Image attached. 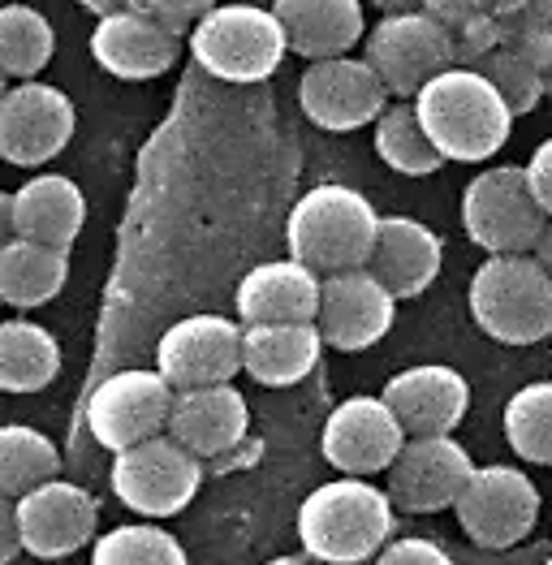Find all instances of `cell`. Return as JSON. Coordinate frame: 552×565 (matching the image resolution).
Instances as JSON below:
<instances>
[{
  "label": "cell",
  "mask_w": 552,
  "mask_h": 565,
  "mask_svg": "<svg viewBox=\"0 0 552 565\" xmlns=\"http://www.w3.org/2000/svg\"><path fill=\"white\" fill-rule=\"evenodd\" d=\"M237 320L251 324H316L320 316V273L298 259H273L251 268L237 294Z\"/></svg>",
  "instance_id": "20"
},
{
  "label": "cell",
  "mask_w": 552,
  "mask_h": 565,
  "mask_svg": "<svg viewBox=\"0 0 552 565\" xmlns=\"http://www.w3.org/2000/svg\"><path fill=\"white\" fill-rule=\"evenodd\" d=\"M13 237V194L0 190V246Z\"/></svg>",
  "instance_id": "42"
},
{
  "label": "cell",
  "mask_w": 552,
  "mask_h": 565,
  "mask_svg": "<svg viewBox=\"0 0 552 565\" xmlns=\"http://www.w3.org/2000/svg\"><path fill=\"white\" fill-rule=\"evenodd\" d=\"M83 9H92L95 18H108V13H117V9H126V4H135V0H78Z\"/></svg>",
  "instance_id": "43"
},
{
  "label": "cell",
  "mask_w": 552,
  "mask_h": 565,
  "mask_svg": "<svg viewBox=\"0 0 552 565\" xmlns=\"http://www.w3.org/2000/svg\"><path fill=\"white\" fill-rule=\"evenodd\" d=\"M380 397L389 402L406 436H454L470 406V384L445 363H423L397 372Z\"/></svg>",
  "instance_id": "19"
},
{
  "label": "cell",
  "mask_w": 552,
  "mask_h": 565,
  "mask_svg": "<svg viewBox=\"0 0 552 565\" xmlns=\"http://www.w3.org/2000/svg\"><path fill=\"white\" fill-rule=\"evenodd\" d=\"M470 320L501 345L552 337V277L535 255H488L470 277Z\"/></svg>",
  "instance_id": "4"
},
{
  "label": "cell",
  "mask_w": 552,
  "mask_h": 565,
  "mask_svg": "<svg viewBox=\"0 0 552 565\" xmlns=\"http://www.w3.org/2000/svg\"><path fill=\"white\" fill-rule=\"evenodd\" d=\"M61 372V345L35 320H0V393H40Z\"/></svg>",
  "instance_id": "27"
},
{
  "label": "cell",
  "mask_w": 552,
  "mask_h": 565,
  "mask_svg": "<svg viewBox=\"0 0 552 565\" xmlns=\"http://www.w3.org/2000/svg\"><path fill=\"white\" fill-rule=\"evenodd\" d=\"M522 173H527V186H531V194H535L540 212L552 221V139H544L535 151H531V160L522 164Z\"/></svg>",
  "instance_id": "37"
},
{
  "label": "cell",
  "mask_w": 552,
  "mask_h": 565,
  "mask_svg": "<svg viewBox=\"0 0 552 565\" xmlns=\"http://www.w3.org/2000/svg\"><path fill=\"white\" fill-rule=\"evenodd\" d=\"M393 522L389 492L363 483V475H341L298 505V540L311 562L359 565L389 544Z\"/></svg>",
  "instance_id": "2"
},
{
  "label": "cell",
  "mask_w": 552,
  "mask_h": 565,
  "mask_svg": "<svg viewBox=\"0 0 552 565\" xmlns=\"http://www.w3.org/2000/svg\"><path fill=\"white\" fill-rule=\"evenodd\" d=\"M92 565H190L185 548L156 522H126L99 535Z\"/></svg>",
  "instance_id": "32"
},
{
  "label": "cell",
  "mask_w": 552,
  "mask_h": 565,
  "mask_svg": "<svg viewBox=\"0 0 552 565\" xmlns=\"http://www.w3.org/2000/svg\"><path fill=\"white\" fill-rule=\"evenodd\" d=\"M371 565H454V557H449L436 540H418V535H411V540H393V544H384Z\"/></svg>",
  "instance_id": "36"
},
{
  "label": "cell",
  "mask_w": 552,
  "mask_h": 565,
  "mask_svg": "<svg viewBox=\"0 0 552 565\" xmlns=\"http://www.w3.org/2000/svg\"><path fill=\"white\" fill-rule=\"evenodd\" d=\"M142 9H151V13H160V18H169V22H199L208 9H216V0H138Z\"/></svg>",
  "instance_id": "39"
},
{
  "label": "cell",
  "mask_w": 552,
  "mask_h": 565,
  "mask_svg": "<svg viewBox=\"0 0 552 565\" xmlns=\"http://www.w3.org/2000/svg\"><path fill=\"white\" fill-rule=\"evenodd\" d=\"M518 13H527L535 26L552 31V0H527V9H518Z\"/></svg>",
  "instance_id": "41"
},
{
  "label": "cell",
  "mask_w": 552,
  "mask_h": 565,
  "mask_svg": "<svg viewBox=\"0 0 552 565\" xmlns=\"http://www.w3.org/2000/svg\"><path fill=\"white\" fill-rule=\"evenodd\" d=\"M375 230H380V212L368 203V194L323 182L294 203L285 242H289V259L328 277L346 268H368Z\"/></svg>",
  "instance_id": "3"
},
{
  "label": "cell",
  "mask_w": 552,
  "mask_h": 565,
  "mask_svg": "<svg viewBox=\"0 0 552 565\" xmlns=\"http://www.w3.org/2000/svg\"><path fill=\"white\" fill-rule=\"evenodd\" d=\"M156 372L178 388L230 384L242 372V329L225 316L178 320L156 345Z\"/></svg>",
  "instance_id": "17"
},
{
  "label": "cell",
  "mask_w": 552,
  "mask_h": 565,
  "mask_svg": "<svg viewBox=\"0 0 552 565\" xmlns=\"http://www.w3.org/2000/svg\"><path fill=\"white\" fill-rule=\"evenodd\" d=\"M320 350L316 324H251L242 329V372L264 388H289L316 372Z\"/></svg>",
  "instance_id": "25"
},
{
  "label": "cell",
  "mask_w": 552,
  "mask_h": 565,
  "mask_svg": "<svg viewBox=\"0 0 552 565\" xmlns=\"http://www.w3.org/2000/svg\"><path fill=\"white\" fill-rule=\"evenodd\" d=\"M375 156L402 178H427L445 164V156L432 147L427 130L418 126L414 104H389L375 117Z\"/></svg>",
  "instance_id": "29"
},
{
  "label": "cell",
  "mask_w": 552,
  "mask_h": 565,
  "mask_svg": "<svg viewBox=\"0 0 552 565\" xmlns=\"http://www.w3.org/2000/svg\"><path fill=\"white\" fill-rule=\"evenodd\" d=\"M113 492L138 519H173L194 501L203 483V458H194L173 436H151L117 454Z\"/></svg>",
  "instance_id": "7"
},
{
  "label": "cell",
  "mask_w": 552,
  "mask_h": 565,
  "mask_svg": "<svg viewBox=\"0 0 552 565\" xmlns=\"http://www.w3.org/2000/svg\"><path fill=\"white\" fill-rule=\"evenodd\" d=\"M440 259H445V246L423 221H414V216H380L368 268L384 281V289L393 298H418L427 285L440 277Z\"/></svg>",
  "instance_id": "22"
},
{
  "label": "cell",
  "mask_w": 552,
  "mask_h": 565,
  "mask_svg": "<svg viewBox=\"0 0 552 565\" xmlns=\"http://www.w3.org/2000/svg\"><path fill=\"white\" fill-rule=\"evenodd\" d=\"M56 52V35L40 9L31 4H0V74L4 78H40Z\"/></svg>",
  "instance_id": "28"
},
{
  "label": "cell",
  "mask_w": 552,
  "mask_h": 565,
  "mask_svg": "<svg viewBox=\"0 0 552 565\" xmlns=\"http://www.w3.org/2000/svg\"><path fill=\"white\" fill-rule=\"evenodd\" d=\"M273 13L285 26L289 52L307 61L350 56V47L368 35L363 0H276Z\"/></svg>",
  "instance_id": "23"
},
{
  "label": "cell",
  "mask_w": 552,
  "mask_h": 565,
  "mask_svg": "<svg viewBox=\"0 0 552 565\" xmlns=\"http://www.w3.org/2000/svg\"><path fill=\"white\" fill-rule=\"evenodd\" d=\"M506 440L522 462L552 467V380L522 384L506 402Z\"/></svg>",
  "instance_id": "31"
},
{
  "label": "cell",
  "mask_w": 552,
  "mask_h": 565,
  "mask_svg": "<svg viewBox=\"0 0 552 565\" xmlns=\"http://www.w3.org/2000/svg\"><path fill=\"white\" fill-rule=\"evenodd\" d=\"M380 13H406V9H423V0H371Z\"/></svg>",
  "instance_id": "45"
},
{
  "label": "cell",
  "mask_w": 552,
  "mask_h": 565,
  "mask_svg": "<svg viewBox=\"0 0 552 565\" xmlns=\"http://www.w3.org/2000/svg\"><path fill=\"white\" fill-rule=\"evenodd\" d=\"M99 505L87 488L65 483V479H47L40 488L18 497V535H22V553L56 562L70 557L78 548H87L95 535Z\"/></svg>",
  "instance_id": "16"
},
{
  "label": "cell",
  "mask_w": 552,
  "mask_h": 565,
  "mask_svg": "<svg viewBox=\"0 0 552 565\" xmlns=\"http://www.w3.org/2000/svg\"><path fill=\"white\" fill-rule=\"evenodd\" d=\"M246 397L233 384H199L173 393L169 436L194 458H221L246 436Z\"/></svg>",
  "instance_id": "21"
},
{
  "label": "cell",
  "mask_w": 552,
  "mask_h": 565,
  "mask_svg": "<svg viewBox=\"0 0 552 565\" xmlns=\"http://www.w3.org/2000/svg\"><path fill=\"white\" fill-rule=\"evenodd\" d=\"M74 104L61 87L22 78L0 92V160L18 169H40L74 139Z\"/></svg>",
  "instance_id": "10"
},
{
  "label": "cell",
  "mask_w": 552,
  "mask_h": 565,
  "mask_svg": "<svg viewBox=\"0 0 552 565\" xmlns=\"http://www.w3.org/2000/svg\"><path fill=\"white\" fill-rule=\"evenodd\" d=\"M423 9L454 31V26L479 18V13H497V0H423Z\"/></svg>",
  "instance_id": "38"
},
{
  "label": "cell",
  "mask_w": 552,
  "mask_h": 565,
  "mask_svg": "<svg viewBox=\"0 0 552 565\" xmlns=\"http://www.w3.org/2000/svg\"><path fill=\"white\" fill-rule=\"evenodd\" d=\"M531 255H535V259H540V264L549 268V277H552V225L544 230V237L535 242V250H531Z\"/></svg>",
  "instance_id": "44"
},
{
  "label": "cell",
  "mask_w": 552,
  "mask_h": 565,
  "mask_svg": "<svg viewBox=\"0 0 552 565\" xmlns=\"http://www.w3.org/2000/svg\"><path fill=\"white\" fill-rule=\"evenodd\" d=\"M406 431L397 424V415L389 411L384 397H346L328 424H323L320 449L328 467L341 475H380L393 467V458L402 454Z\"/></svg>",
  "instance_id": "18"
},
{
  "label": "cell",
  "mask_w": 552,
  "mask_h": 565,
  "mask_svg": "<svg viewBox=\"0 0 552 565\" xmlns=\"http://www.w3.org/2000/svg\"><path fill=\"white\" fill-rule=\"evenodd\" d=\"M418 126L445 160L479 164L492 160L509 142L513 113L501 92L470 65H449L414 95Z\"/></svg>",
  "instance_id": "1"
},
{
  "label": "cell",
  "mask_w": 552,
  "mask_h": 565,
  "mask_svg": "<svg viewBox=\"0 0 552 565\" xmlns=\"http://www.w3.org/2000/svg\"><path fill=\"white\" fill-rule=\"evenodd\" d=\"M368 65L380 74L389 95L414 99L423 83L454 65V35L427 9L380 13L375 31L368 35Z\"/></svg>",
  "instance_id": "8"
},
{
  "label": "cell",
  "mask_w": 552,
  "mask_h": 565,
  "mask_svg": "<svg viewBox=\"0 0 552 565\" xmlns=\"http://www.w3.org/2000/svg\"><path fill=\"white\" fill-rule=\"evenodd\" d=\"M70 281V250L31 237H9L0 246V302L13 311H35L52 302Z\"/></svg>",
  "instance_id": "26"
},
{
  "label": "cell",
  "mask_w": 552,
  "mask_h": 565,
  "mask_svg": "<svg viewBox=\"0 0 552 565\" xmlns=\"http://www.w3.org/2000/svg\"><path fill=\"white\" fill-rule=\"evenodd\" d=\"M298 104L311 126L332 130V135H350V130L375 126V117L389 108V87L368 65V56L363 61L328 56V61H311L302 70Z\"/></svg>",
  "instance_id": "11"
},
{
  "label": "cell",
  "mask_w": 552,
  "mask_h": 565,
  "mask_svg": "<svg viewBox=\"0 0 552 565\" xmlns=\"http://www.w3.org/2000/svg\"><path fill=\"white\" fill-rule=\"evenodd\" d=\"M449 35H454V65H470L475 70L488 52L501 47V18L497 13H479V18L454 26Z\"/></svg>",
  "instance_id": "35"
},
{
  "label": "cell",
  "mask_w": 552,
  "mask_h": 565,
  "mask_svg": "<svg viewBox=\"0 0 552 565\" xmlns=\"http://www.w3.org/2000/svg\"><path fill=\"white\" fill-rule=\"evenodd\" d=\"M0 92H4V74H0Z\"/></svg>",
  "instance_id": "49"
},
{
  "label": "cell",
  "mask_w": 552,
  "mask_h": 565,
  "mask_svg": "<svg viewBox=\"0 0 552 565\" xmlns=\"http://www.w3.org/2000/svg\"><path fill=\"white\" fill-rule=\"evenodd\" d=\"M185 26L142 9V4H126L108 18H95L92 31V56L95 65L113 78L126 83H147L160 78L164 70H173L178 52H182Z\"/></svg>",
  "instance_id": "13"
},
{
  "label": "cell",
  "mask_w": 552,
  "mask_h": 565,
  "mask_svg": "<svg viewBox=\"0 0 552 565\" xmlns=\"http://www.w3.org/2000/svg\"><path fill=\"white\" fill-rule=\"evenodd\" d=\"M87 225V199L78 182L61 173H35L31 182L13 190V234L70 250L74 237Z\"/></svg>",
  "instance_id": "24"
},
{
  "label": "cell",
  "mask_w": 552,
  "mask_h": 565,
  "mask_svg": "<svg viewBox=\"0 0 552 565\" xmlns=\"http://www.w3.org/2000/svg\"><path fill=\"white\" fill-rule=\"evenodd\" d=\"M454 510H458L461 531L479 548L501 553V548L522 544L535 531L540 492L518 467H501V462L497 467H475L461 497L454 501Z\"/></svg>",
  "instance_id": "9"
},
{
  "label": "cell",
  "mask_w": 552,
  "mask_h": 565,
  "mask_svg": "<svg viewBox=\"0 0 552 565\" xmlns=\"http://www.w3.org/2000/svg\"><path fill=\"white\" fill-rule=\"evenodd\" d=\"M475 70H479V74L501 92V99L509 104V113H513V117H527V113L549 95V74H544V70H535L531 61L513 56L509 47L488 52Z\"/></svg>",
  "instance_id": "33"
},
{
  "label": "cell",
  "mask_w": 552,
  "mask_h": 565,
  "mask_svg": "<svg viewBox=\"0 0 552 565\" xmlns=\"http://www.w3.org/2000/svg\"><path fill=\"white\" fill-rule=\"evenodd\" d=\"M268 565H311L307 557H276V562H268Z\"/></svg>",
  "instance_id": "47"
},
{
  "label": "cell",
  "mask_w": 552,
  "mask_h": 565,
  "mask_svg": "<svg viewBox=\"0 0 552 565\" xmlns=\"http://www.w3.org/2000/svg\"><path fill=\"white\" fill-rule=\"evenodd\" d=\"M22 553V535H18V501L0 492V565H9Z\"/></svg>",
  "instance_id": "40"
},
{
  "label": "cell",
  "mask_w": 552,
  "mask_h": 565,
  "mask_svg": "<svg viewBox=\"0 0 552 565\" xmlns=\"http://www.w3.org/2000/svg\"><path fill=\"white\" fill-rule=\"evenodd\" d=\"M544 565H552V557H549V562H544Z\"/></svg>",
  "instance_id": "50"
},
{
  "label": "cell",
  "mask_w": 552,
  "mask_h": 565,
  "mask_svg": "<svg viewBox=\"0 0 552 565\" xmlns=\"http://www.w3.org/2000/svg\"><path fill=\"white\" fill-rule=\"evenodd\" d=\"M470 475L475 462L454 436H406L389 467V501L406 514H440L458 501Z\"/></svg>",
  "instance_id": "15"
},
{
  "label": "cell",
  "mask_w": 552,
  "mask_h": 565,
  "mask_svg": "<svg viewBox=\"0 0 552 565\" xmlns=\"http://www.w3.org/2000/svg\"><path fill=\"white\" fill-rule=\"evenodd\" d=\"M549 95H552V70H549Z\"/></svg>",
  "instance_id": "48"
},
{
  "label": "cell",
  "mask_w": 552,
  "mask_h": 565,
  "mask_svg": "<svg viewBox=\"0 0 552 565\" xmlns=\"http://www.w3.org/2000/svg\"><path fill=\"white\" fill-rule=\"evenodd\" d=\"M518 9H527V0H497V13H518Z\"/></svg>",
  "instance_id": "46"
},
{
  "label": "cell",
  "mask_w": 552,
  "mask_h": 565,
  "mask_svg": "<svg viewBox=\"0 0 552 565\" xmlns=\"http://www.w3.org/2000/svg\"><path fill=\"white\" fill-rule=\"evenodd\" d=\"M190 56L221 83H264L273 78L289 52L285 26L264 4H216L190 31Z\"/></svg>",
  "instance_id": "5"
},
{
  "label": "cell",
  "mask_w": 552,
  "mask_h": 565,
  "mask_svg": "<svg viewBox=\"0 0 552 565\" xmlns=\"http://www.w3.org/2000/svg\"><path fill=\"white\" fill-rule=\"evenodd\" d=\"M501 18V47H509L513 56L531 61L535 70H552V31L535 26L527 13H497Z\"/></svg>",
  "instance_id": "34"
},
{
  "label": "cell",
  "mask_w": 552,
  "mask_h": 565,
  "mask_svg": "<svg viewBox=\"0 0 552 565\" xmlns=\"http://www.w3.org/2000/svg\"><path fill=\"white\" fill-rule=\"evenodd\" d=\"M169 415H173V384L160 372H142V367L108 376L87 402V427L95 445L113 454L169 431Z\"/></svg>",
  "instance_id": "12"
},
{
  "label": "cell",
  "mask_w": 552,
  "mask_h": 565,
  "mask_svg": "<svg viewBox=\"0 0 552 565\" xmlns=\"http://www.w3.org/2000/svg\"><path fill=\"white\" fill-rule=\"evenodd\" d=\"M461 230L488 255H531L535 242L549 230L527 173L518 164L484 169L461 190Z\"/></svg>",
  "instance_id": "6"
},
{
  "label": "cell",
  "mask_w": 552,
  "mask_h": 565,
  "mask_svg": "<svg viewBox=\"0 0 552 565\" xmlns=\"http://www.w3.org/2000/svg\"><path fill=\"white\" fill-rule=\"evenodd\" d=\"M397 320V298L384 289V281L371 268H346L320 277V329L323 345L341 354L371 350Z\"/></svg>",
  "instance_id": "14"
},
{
  "label": "cell",
  "mask_w": 552,
  "mask_h": 565,
  "mask_svg": "<svg viewBox=\"0 0 552 565\" xmlns=\"http://www.w3.org/2000/svg\"><path fill=\"white\" fill-rule=\"evenodd\" d=\"M61 475V454L44 431L26 424H0V492L22 497Z\"/></svg>",
  "instance_id": "30"
}]
</instances>
